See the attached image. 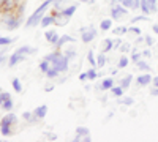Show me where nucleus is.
<instances>
[{"label":"nucleus","mask_w":158,"mask_h":142,"mask_svg":"<svg viewBox=\"0 0 158 142\" xmlns=\"http://www.w3.org/2000/svg\"><path fill=\"white\" fill-rule=\"evenodd\" d=\"M152 32L158 36V24H153V25H152Z\"/></svg>","instance_id":"obj_49"},{"label":"nucleus","mask_w":158,"mask_h":142,"mask_svg":"<svg viewBox=\"0 0 158 142\" xmlns=\"http://www.w3.org/2000/svg\"><path fill=\"white\" fill-rule=\"evenodd\" d=\"M135 65H136V68L141 73H152V65H150L147 60H144V59H141L138 63H135Z\"/></svg>","instance_id":"obj_17"},{"label":"nucleus","mask_w":158,"mask_h":142,"mask_svg":"<svg viewBox=\"0 0 158 142\" xmlns=\"http://www.w3.org/2000/svg\"><path fill=\"white\" fill-rule=\"evenodd\" d=\"M54 2L52 0H44V2L40 5L32 14L29 16V19L25 21V27H29V29H32V27H36V25H40V22H41V19L44 18V14L48 13V8H49V5H52Z\"/></svg>","instance_id":"obj_2"},{"label":"nucleus","mask_w":158,"mask_h":142,"mask_svg":"<svg viewBox=\"0 0 158 142\" xmlns=\"http://www.w3.org/2000/svg\"><path fill=\"white\" fill-rule=\"evenodd\" d=\"M144 38H146V46H149V47H153L155 46V38L152 35H146Z\"/></svg>","instance_id":"obj_40"},{"label":"nucleus","mask_w":158,"mask_h":142,"mask_svg":"<svg viewBox=\"0 0 158 142\" xmlns=\"http://www.w3.org/2000/svg\"><path fill=\"white\" fill-rule=\"evenodd\" d=\"M118 101V104H122V106H125V108H133L135 106V98L133 96H122V98H117Z\"/></svg>","instance_id":"obj_21"},{"label":"nucleus","mask_w":158,"mask_h":142,"mask_svg":"<svg viewBox=\"0 0 158 142\" xmlns=\"http://www.w3.org/2000/svg\"><path fill=\"white\" fill-rule=\"evenodd\" d=\"M77 43V38L71 36V35H60L59 41L56 44V49H62L65 44H76Z\"/></svg>","instance_id":"obj_12"},{"label":"nucleus","mask_w":158,"mask_h":142,"mask_svg":"<svg viewBox=\"0 0 158 142\" xmlns=\"http://www.w3.org/2000/svg\"><path fill=\"white\" fill-rule=\"evenodd\" d=\"M117 52H118V54H130V52H131V43L123 41V43L120 44V47H118Z\"/></svg>","instance_id":"obj_35"},{"label":"nucleus","mask_w":158,"mask_h":142,"mask_svg":"<svg viewBox=\"0 0 158 142\" xmlns=\"http://www.w3.org/2000/svg\"><path fill=\"white\" fill-rule=\"evenodd\" d=\"M5 51H6L5 46H0V54H5Z\"/></svg>","instance_id":"obj_52"},{"label":"nucleus","mask_w":158,"mask_h":142,"mask_svg":"<svg viewBox=\"0 0 158 142\" xmlns=\"http://www.w3.org/2000/svg\"><path fill=\"white\" fill-rule=\"evenodd\" d=\"M79 81H81V82H85V81H89V79H87V71H84V73H81V74H79Z\"/></svg>","instance_id":"obj_45"},{"label":"nucleus","mask_w":158,"mask_h":142,"mask_svg":"<svg viewBox=\"0 0 158 142\" xmlns=\"http://www.w3.org/2000/svg\"><path fill=\"white\" fill-rule=\"evenodd\" d=\"M152 57H153V52L149 46L146 49H142V59H152Z\"/></svg>","instance_id":"obj_39"},{"label":"nucleus","mask_w":158,"mask_h":142,"mask_svg":"<svg viewBox=\"0 0 158 142\" xmlns=\"http://www.w3.org/2000/svg\"><path fill=\"white\" fill-rule=\"evenodd\" d=\"M100 101L103 103V104H106V103H108V95H103V96H100Z\"/></svg>","instance_id":"obj_50"},{"label":"nucleus","mask_w":158,"mask_h":142,"mask_svg":"<svg viewBox=\"0 0 158 142\" xmlns=\"http://www.w3.org/2000/svg\"><path fill=\"white\" fill-rule=\"evenodd\" d=\"M11 85H13V88H15L16 93H22L24 85H22V81L19 79V77H11Z\"/></svg>","instance_id":"obj_25"},{"label":"nucleus","mask_w":158,"mask_h":142,"mask_svg":"<svg viewBox=\"0 0 158 142\" xmlns=\"http://www.w3.org/2000/svg\"><path fill=\"white\" fill-rule=\"evenodd\" d=\"M81 2H84V3H87V2H89V0H81Z\"/></svg>","instance_id":"obj_54"},{"label":"nucleus","mask_w":158,"mask_h":142,"mask_svg":"<svg viewBox=\"0 0 158 142\" xmlns=\"http://www.w3.org/2000/svg\"><path fill=\"white\" fill-rule=\"evenodd\" d=\"M74 140L76 142H90L92 136L87 126H77L76 131H74Z\"/></svg>","instance_id":"obj_6"},{"label":"nucleus","mask_w":158,"mask_h":142,"mask_svg":"<svg viewBox=\"0 0 158 142\" xmlns=\"http://www.w3.org/2000/svg\"><path fill=\"white\" fill-rule=\"evenodd\" d=\"M52 67V63L48 60V59H43L41 62H40V65H38V68H40V71H41L43 74H46L48 73V70Z\"/></svg>","instance_id":"obj_31"},{"label":"nucleus","mask_w":158,"mask_h":142,"mask_svg":"<svg viewBox=\"0 0 158 142\" xmlns=\"http://www.w3.org/2000/svg\"><path fill=\"white\" fill-rule=\"evenodd\" d=\"M152 79H153V77H152V74H150V73H141L139 76H136V77H135L136 85H138L139 88L150 85V84H152Z\"/></svg>","instance_id":"obj_8"},{"label":"nucleus","mask_w":158,"mask_h":142,"mask_svg":"<svg viewBox=\"0 0 158 142\" xmlns=\"http://www.w3.org/2000/svg\"><path fill=\"white\" fill-rule=\"evenodd\" d=\"M112 25H114V19H112V18H104V19L100 21L98 29H100L101 32H111Z\"/></svg>","instance_id":"obj_16"},{"label":"nucleus","mask_w":158,"mask_h":142,"mask_svg":"<svg viewBox=\"0 0 158 142\" xmlns=\"http://www.w3.org/2000/svg\"><path fill=\"white\" fill-rule=\"evenodd\" d=\"M130 55H127V54H120V57H118V60H117V68L118 70H123V68H127L128 65H130Z\"/></svg>","instance_id":"obj_19"},{"label":"nucleus","mask_w":158,"mask_h":142,"mask_svg":"<svg viewBox=\"0 0 158 142\" xmlns=\"http://www.w3.org/2000/svg\"><path fill=\"white\" fill-rule=\"evenodd\" d=\"M109 93H111V96H114V98H122V96L125 95V88L120 87V85H114V87L109 90Z\"/></svg>","instance_id":"obj_23"},{"label":"nucleus","mask_w":158,"mask_h":142,"mask_svg":"<svg viewBox=\"0 0 158 142\" xmlns=\"http://www.w3.org/2000/svg\"><path fill=\"white\" fill-rule=\"evenodd\" d=\"M85 59H87V62H89V65H90V67H95V68H97V54H95L92 49L87 51Z\"/></svg>","instance_id":"obj_27"},{"label":"nucleus","mask_w":158,"mask_h":142,"mask_svg":"<svg viewBox=\"0 0 158 142\" xmlns=\"http://www.w3.org/2000/svg\"><path fill=\"white\" fill-rule=\"evenodd\" d=\"M5 62H8L6 55H5V54H0V65H2V63H5Z\"/></svg>","instance_id":"obj_47"},{"label":"nucleus","mask_w":158,"mask_h":142,"mask_svg":"<svg viewBox=\"0 0 158 142\" xmlns=\"http://www.w3.org/2000/svg\"><path fill=\"white\" fill-rule=\"evenodd\" d=\"M76 32L81 33V41H82L84 44H89V43H92V41H95V38H98L100 29L90 24V25H82V27L77 29Z\"/></svg>","instance_id":"obj_4"},{"label":"nucleus","mask_w":158,"mask_h":142,"mask_svg":"<svg viewBox=\"0 0 158 142\" xmlns=\"http://www.w3.org/2000/svg\"><path fill=\"white\" fill-rule=\"evenodd\" d=\"M0 22H2L3 29H6V30H16V29H19L22 25L24 16L18 14L16 11L5 13V14H0Z\"/></svg>","instance_id":"obj_3"},{"label":"nucleus","mask_w":158,"mask_h":142,"mask_svg":"<svg viewBox=\"0 0 158 142\" xmlns=\"http://www.w3.org/2000/svg\"><path fill=\"white\" fill-rule=\"evenodd\" d=\"M152 87H158V76H153V79H152Z\"/></svg>","instance_id":"obj_48"},{"label":"nucleus","mask_w":158,"mask_h":142,"mask_svg":"<svg viewBox=\"0 0 158 142\" xmlns=\"http://www.w3.org/2000/svg\"><path fill=\"white\" fill-rule=\"evenodd\" d=\"M25 60H27V57L22 55L21 52H18V51H15V52L8 57V67L13 68V67L19 65V63H22V62H25Z\"/></svg>","instance_id":"obj_10"},{"label":"nucleus","mask_w":158,"mask_h":142,"mask_svg":"<svg viewBox=\"0 0 158 142\" xmlns=\"http://www.w3.org/2000/svg\"><path fill=\"white\" fill-rule=\"evenodd\" d=\"M115 85L114 82V77L112 76H108V77H103L101 82H100V87H101V92H109V90Z\"/></svg>","instance_id":"obj_15"},{"label":"nucleus","mask_w":158,"mask_h":142,"mask_svg":"<svg viewBox=\"0 0 158 142\" xmlns=\"http://www.w3.org/2000/svg\"><path fill=\"white\" fill-rule=\"evenodd\" d=\"M139 13H142V14H147V16H150V14H152V11H150V8H149V5H147L146 0H141Z\"/></svg>","instance_id":"obj_36"},{"label":"nucleus","mask_w":158,"mask_h":142,"mask_svg":"<svg viewBox=\"0 0 158 142\" xmlns=\"http://www.w3.org/2000/svg\"><path fill=\"white\" fill-rule=\"evenodd\" d=\"M127 35L128 36H139V35H142V30H141V27H138L136 24H130Z\"/></svg>","instance_id":"obj_24"},{"label":"nucleus","mask_w":158,"mask_h":142,"mask_svg":"<svg viewBox=\"0 0 158 142\" xmlns=\"http://www.w3.org/2000/svg\"><path fill=\"white\" fill-rule=\"evenodd\" d=\"M48 111L49 108L46 104H41V106H38L33 109V123H38V122H41L46 115H48Z\"/></svg>","instance_id":"obj_9"},{"label":"nucleus","mask_w":158,"mask_h":142,"mask_svg":"<svg viewBox=\"0 0 158 142\" xmlns=\"http://www.w3.org/2000/svg\"><path fill=\"white\" fill-rule=\"evenodd\" d=\"M120 3L128 8V10H133V5H135V0H120Z\"/></svg>","instance_id":"obj_41"},{"label":"nucleus","mask_w":158,"mask_h":142,"mask_svg":"<svg viewBox=\"0 0 158 142\" xmlns=\"http://www.w3.org/2000/svg\"><path fill=\"white\" fill-rule=\"evenodd\" d=\"M98 68H95V67H90L89 70H87V79L89 81H97L98 79Z\"/></svg>","instance_id":"obj_30"},{"label":"nucleus","mask_w":158,"mask_h":142,"mask_svg":"<svg viewBox=\"0 0 158 142\" xmlns=\"http://www.w3.org/2000/svg\"><path fill=\"white\" fill-rule=\"evenodd\" d=\"M112 47H114V38H103L101 43H100V51L104 54H109L112 52Z\"/></svg>","instance_id":"obj_13"},{"label":"nucleus","mask_w":158,"mask_h":142,"mask_svg":"<svg viewBox=\"0 0 158 142\" xmlns=\"http://www.w3.org/2000/svg\"><path fill=\"white\" fill-rule=\"evenodd\" d=\"M106 65H108V55L104 54V52L97 54V68L98 70H103Z\"/></svg>","instance_id":"obj_20"},{"label":"nucleus","mask_w":158,"mask_h":142,"mask_svg":"<svg viewBox=\"0 0 158 142\" xmlns=\"http://www.w3.org/2000/svg\"><path fill=\"white\" fill-rule=\"evenodd\" d=\"M56 22V16H54V13L49 11L44 14V18L41 19V22H40V27H43V29H49L51 25H54Z\"/></svg>","instance_id":"obj_14"},{"label":"nucleus","mask_w":158,"mask_h":142,"mask_svg":"<svg viewBox=\"0 0 158 142\" xmlns=\"http://www.w3.org/2000/svg\"><path fill=\"white\" fill-rule=\"evenodd\" d=\"M112 115H114V112H112V111H111V112H109V114H108V117H106V120H109V119H111V117H112Z\"/></svg>","instance_id":"obj_53"},{"label":"nucleus","mask_w":158,"mask_h":142,"mask_svg":"<svg viewBox=\"0 0 158 142\" xmlns=\"http://www.w3.org/2000/svg\"><path fill=\"white\" fill-rule=\"evenodd\" d=\"M149 21H150V18H149L147 14H138V16H135V18H131L130 24H138V22H149Z\"/></svg>","instance_id":"obj_34"},{"label":"nucleus","mask_w":158,"mask_h":142,"mask_svg":"<svg viewBox=\"0 0 158 142\" xmlns=\"http://www.w3.org/2000/svg\"><path fill=\"white\" fill-rule=\"evenodd\" d=\"M111 32H112V35H115V36H123V35H127L128 27H127V25H118V27H112Z\"/></svg>","instance_id":"obj_26"},{"label":"nucleus","mask_w":158,"mask_h":142,"mask_svg":"<svg viewBox=\"0 0 158 142\" xmlns=\"http://www.w3.org/2000/svg\"><path fill=\"white\" fill-rule=\"evenodd\" d=\"M135 44H136V46H139V44H146V38H144L142 35L136 36V40H135Z\"/></svg>","instance_id":"obj_43"},{"label":"nucleus","mask_w":158,"mask_h":142,"mask_svg":"<svg viewBox=\"0 0 158 142\" xmlns=\"http://www.w3.org/2000/svg\"><path fill=\"white\" fill-rule=\"evenodd\" d=\"M44 137H48L49 140H57V134H56V133H49V131H46V133H44Z\"/></svg>","instance_id":"obj_44"},{"label":"nucleus","mask_w":158,"mask_h":142,"mask_svg":"<svg viewBox=\"0 0 158 142\" xmlns=\"http://www.w3.org/2000/svg\"><path fill=\"white\" fill-rule=\"evenodd\" d=\"M133 81H135V76H133V74H125L122 79L118 81V85L123 87L125 90H128V88L131 87V82H133Z\"/></svg>","instance_id":"obj_18"},{"label":"nucleus","mask_w":158,"mask_h":142,"mask_svg":"<svg viewBox=\"0 0 158 142\" xmlns=\"http://www.w3.org/2000/svg\"><path fill=\"white\" fill-rule=\"evenodd\" d=\"M54 88H56V84H54V82H48V84L44 85V92L49 93V92H52Z\"/></svg>","instance_id":"obj_42"},{"label":"nucleus","mask_w":158,"mask_h":142,"mask_svg":"<svg viewBox=\"0 0 158 142\" xmlns=\"http://www.w3.org/2000/svg\"><path fill=\"white\" fill-rule=\"evenodd\" d=\"M19 126V119L16 114L11 112H6L2 119H0V134H2L3 137H8V136H13L16 131L15 128Z\"/></svg>","instance_id":"obj_1"},{"label":"nucleus","mask_w":158,"mask_h":142,"mask_svg":"<svg viewBox=\"0 0 158 142\" xmlns=\"http://www.w3.org/2000/svg\"><path fill=\"white\" fill-rule=\"evenodd\" d=\"M128 8H125L122 3H115V5H111L109 8V18H112L114 21H122L123 18L128 16Z\"/></svg>","instance_id":"obj_5"},{"label":"nucleus","mask_w":158,"mask_h":142,"mask_svg":"<svg viewBox=\"0 0 158 142\" xmlns=\"http://www.w3.org/2000/svg\"><path fill=\"white\" fill-rule=\"evenodd\" d=\"M76 10H77V3H76V5H68V6H63L60 11L63 13V14H67V16L73 18V14L76 13Z\"/></svg>","instance_id":"obj_28"},{"label":"nucleus","mask_w":158,"mask_h":142,"mask_svg":"<svg viewBox=\"0 0 158 142\" xmlns=\"http://www.w3.org/2000/svg\"><path fill=\"white\" fill-rule=\"evenodd\" d=\"M44 38H46V41H48L49 44H52V46L56 47V44H57V41H59V38H60V35L57 33L56 29H46Z\"/></svg>","instance_id":"obj_11"},{"label":"nucleus","mask_w":158,"mask_h":142,"mask_svg":"<svg viewBox=\"0 0 158 142\" xmlns=\"http://www.w3.org/2000/svg\"><path fill=\"white\" fill-rule=\"evenodd\" d=\"M52 13H54V16H56V22H54V25H57V27H65V25H68V22H70V16H67V14H63V13L60 11V10H52Z\"/></svg>","instance_id":"obj_7"},{"label":"nucleus","mask_w":158,"mask_h":142,"mask_svg":"<svg viewBox=\"0 0 158 142\" xmlns=\"http://www.w3.org/2000/svg\"><path fill=\"white\" fill-rule=\"evenodd\" d=\"M90 90H92V85H85L84 87V92H90Z\"/></svg>","instance_id":"obj_51"},{"label":"nucleus","mask_w":158,"mask_h":142,"mask_svg":"<svg viewBox=\"0 0 158 142\" xmlns=\"http://www.w3.org/2000/svg\"><path fill=\"white\" fill-rule=\"evenodd\" d=\"M150 95H152V96H158V87H153V88L150 90Z\"/></svg>","instance_id":"obj_46"},{"label":"nucleus","mask_w":158,"mask_h":142,"mask_svg":"<svg viewBox=\"0 0 158 142\" xmlns=\"http://www.w3.org/2000/svg\"><path fill=\"white\" fill-rule=\"evenodd\" d=\"M21 119H22L25 123L32 125V123H33V111H32V112H30V111H24V112L21 114Z\"/></svg>","instance_id":"obj_32"},{"label":"nucleus","mask_w":158,"mask_h":142,"mask_svg":"<svg viewBox=\"0 0 158 142\" xmlns=\"http://www.w3.org/2000/svg\"><path fill=\"white\" fill-rule=\"evenodd\" d=\"M13 96H11V93L10 92H2L0 93V104H3L5 101H8V99H11Z\"/></svg>","instance_id":"obj_38"},{"label":"nucleus","mask_w":158,"mask_h":142,"mask_svg":"<svg viewBox=\"0 0 158 142\" xmlns=\"http://www.w3.org/2000/svg\"><path fill=\"white\" fill-rule=\"evenodd\" d=\"M0 109L5 111V112H11L13 109H15V101H13V98L8 99V101H5L3 104H0Z\"/></svg>","instance_id":"obj_33"},{"label":"nucleus","mask_w":158,"mask_h":142,"mask_svg":"<svg viewBox=\"0 0 158 142\" xmlns=\"http://www.w3.org/2000/svg\"><path fill=\"white\" fill-rule=\"evenodd\" d=\"M150 11H152V14H155V13H158V0H146Z\"/></svg>","instance_id":"obj_37"},{"label":"nucleus","mask_w":158,"mask_h":142,"mask_svg":"<svg viewBox=\"0 0 158 142\" xmlns=\"http://www.w3.org/2000/svg\"><path fill=\"white\" fill-rule=\"evenodd\" d=\"M141 59H142V51L138 49V47H133V49H131V52H130V60L133 62V63H138Z\"/></svg>","instance_id":"obj_22"},{"label":"nucleus","mask_w":158,"mask_h":142,"mask_svg":"<svg viewBox=\"0 0 158 142\" xmlns=\"http://www.w3.org/2000/svg\"><path fill=\"white\" fill-rule=\"evenodd\" d=\"M16 40L18 38L16 36H0V46H5V47H8L10 44H13V43H16Z\"/></svg>","instance_id":"obj_29"},{"label":"nucleus","mask_w":158,"mask_h":142,"mask_svg":"<svg viewBox=\"0 0 158 142\" xmlns=\"http://www.w3.org/2000/svg\"><path fill=\"white\" fill-rule=\"evenodd\" d=\"M2 92H3V90H2V85H0V93H2Z\"/></svg>","instance_id":"obj_55"}]
</instances>
